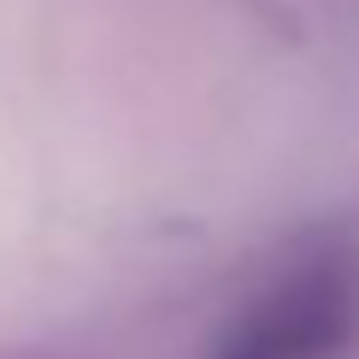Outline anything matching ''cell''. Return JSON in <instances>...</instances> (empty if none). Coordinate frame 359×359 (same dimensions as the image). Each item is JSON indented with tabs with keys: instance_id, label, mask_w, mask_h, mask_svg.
<instances>
[{
	"instance_id": "cell-1",
	"label": "cell",
	"mask_w": 359,
	"mask_h": 359,
	"mask_svg": "<svg viewBox=\"0 0 359 359\" xmlns=\"http://www.w3.org/2000/svg\"><path fill=\"white\" fill-rule=\"evenodd\" d=\"M341 324H348L341 283L312 271L294 289H283L265 312H253L224 359H324L341 341Z\"/></svg>"
}]
</instances>
